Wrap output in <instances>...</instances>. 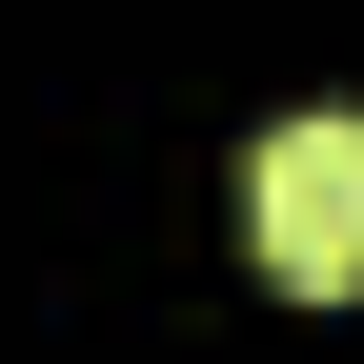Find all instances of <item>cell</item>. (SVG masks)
Listing matches in <instances>:
<instances>
[{
    "label": "cell",
    "mask_w": 364,
    "mask_h": 364,
    "mask_svg": "<svg viewBox=\"0 0 364 364\" xmlns=\"http://www.w3.org/2000/svg\"><path fill=\"white\" fill-rule=\"evenodd\" d=\"M243 243H263V284H304V304L364 284V102L263 122V162H243Z\"/></svg>",
    "instance_id": "cell-1"
}]
</instances>
